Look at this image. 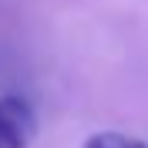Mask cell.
<instances>
[{
	"label": "cell",
	"instance_id": "obj_1",
	"mask_svg": "<svg viewBox=\"0 0 148 148\" xmlns=\"http://www.w3.org/2000/svg\"><path fill=\"white\" fill-rule=\"evenodd\" d=\"M34 135V111L24 98H0V148H27Z\"/></svg>",
	"mask_w": 148,
	"mask_h": 148
},
{
	"label": "cell",
	"instance_id": "obj_2",
	"mask_svg": "<svg viewBox=\"0 0 148 148\" xmlns=\"http://www.w3.org/2000/svg\"><path fill=\"white\" fill-rule=\"evenodd\" d=\"M88 148H108V145H104V141H91Z\"/></svg>",
	"mask_w": 148,
	"mask_h": 148
}]
</instances>
